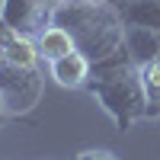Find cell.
<instances>
[{"label":"cell","instance_id":"6da1fadb","mask_svg":"<svg viewBox=\"0 0 160 160\" xmlns=\"http://www.w3.org/2000/svg\"><path fill=\"white\" fill-rule=\"evenodd\" d=\"M48 22L68 29L77 51L93 64L125 51V19L112 0H55Z\"/></svg>","mask_w":160,"mask_h":160},{"label":"cell","instance_id":"7a4b0ae2","mask_svg":"<svg viewBox=\"0 0 160 160\" xmlns=\"http://www.w3.org/2000/svg\"><path fill=\"white\" fill-rule=\"evenodd\" d=\"M87 87L96 96V102L112 115L118 131H128V128H135V122L148 118V96H144L141 71L128 51L102 64H93V77Z\"/></svg>","mask_w":160,"mask_h":160},{"label":"cell","instance_id":"3957f363","mask_svg":"<svg viewBox=\"0 0 160 160\" xmlns=\"http://www.w3.org/2000/svg\"><path fill=\"white\" fill-rule=\"evenodd\" d=\"M38 96H42V77H38V71L3 64V71H0V112L22 115L38 102Z\"/></svg>","mask_w":160,"mask_h":160},{"label":"cell","instance_id":"277c9868","mask_svg":"<svg viewBox=\"0 0 160 160\" xmlns=\"http://www.w3.org/2000/svg\"><path fill=\"white\" fill-rule=\"evenodd\" d=\"M51 16V0H0V26L10 32L38 35Z\"/></svg>","mask_w":160,"mask_h":160},{"label":"cell","instance_id":"5b68a950","mask_svg":"<svg viewBox=\"0 0 160 160\" xmlns=\"http://www.w3.org/2000/svg\"><path fill=\"white\" fill-rule=\"evenodd\" d=\"M48 71H51V80H55L58 87H64V90H80V87H87L90 77H93V61L83 55V51H71V55L51 61Z\"/></svg>","mask_w":160,"mask_h":160},{"label":"cell","instance_id":"8992f818","mask_svg":"<svg viewBox=\"0 0 160 160\" xmlns=\"http://www.w3.org/2000/svg\"><path fill=\"white\" fill-rule=\"evenodd\" d=\"M0 48H3V58L13 68H26V71H35L42 55H38V45L32 35H22V32H10L3 29L0 32Z\"/></svg>","mask_w":160,"mask_h":160},{"label":"cell","instance_id":"52a82bcc","mask_svg":"<svg viewBox=\"0 0 160 160\" xmlns=\"http://www.w3.org/2000/svg\"><path fill=\"white\" fill-rule=\"evenodd\" d=\"M125 51L131 61L138 64H151L160 58V29H148V26H125Z\"/></svg>","mask_w":160,"mask_h":160},{"label":"cell","instance_id":"ba28073f","mask_svg":"<svg viewBox=\"0 0 160 160\" xmlns=\"http://www.w3.org/2000/svg\"><path fill=\"white\" fill-rule=\"evenodd\" d=\"M35 45H38V55H42V61H48V64L58 61V58H64V55H71V51H77L71 32L61 29V26H55V22H48L45 29L35 35Z\"/></svg>","mask_w":160,"mask_h":160},{"label":"cell","instance_id":"9c48e42d","mask_svg":"<svg viewBox=\"0 0 160 160\" xmlns=\"http://www.w3.org/2000/svg\"><path fill=\"white\" fill-rule=\"evenodd\" d=\"M125 26H148L160 29V0H115Z\"/></svg>","mask_w":160,"mask_h":160},{"label":"cell","instance_id":"30bf717a","mask_svg":"<svg viewBox=\"0 0 160 160\" xmlns=\"http://www.w3.org/2000/svg\"><path fill=\"white\" fill-rule=\"evenodd\" d=\"M141 83L144 96H148V118H160V61L141 64Z\"/></svg>","mask_w":160,"mask_h":160},{"label":"cell","instance_id":"8fae6325","mask_svg":"<svg viewBox=\"0 0 160 160\" xmlns=\"http://www.w3.org/2000/svg\"><path fill=\"white\" fill-rule=\"evenodd\" d=\"M74 160H118V157L109 154V151H80Z\"/></svg>","mask_w":160,"mask_h":160},{"label":"cell","instance_id":"7c38bea8","mask_svg":"<svg viewBox=\"0 0 160 160\" xmlns=\"http://www.w3.org/2000/svg\"><path fill=\"white\" fill-rule=\"evenodd\" d=\"M3 64H7V58H3V48H0V71H3Z\"/></svg>","mask_w":160,"mask_h":160},{"label":"cell","instance_id":"4fadbf2b","mask_svg":"<svg viewBox=\"0 0 160 160\" xmlns=\"http://www.w3.org/2000/svg\"><path fill=\"white\" fill-rule=\"evenodd\" d=\"M51 3H55V0H51Z\"/></svg>","mask_w":160,"mask_h":160},{"label":"cell","instance_id":"5bb4252c","mask_svg":"<svg viewBox=\"0 0 160 160\" xmlns=\"http://www.w3.org/2000/svg\"><path fill=\"white\" fill-rule=\"evenodd\" d=\"M112 3H115V0H112Z\"/></svg>","mask_w":160,"mask_h":160}]
</instances>
